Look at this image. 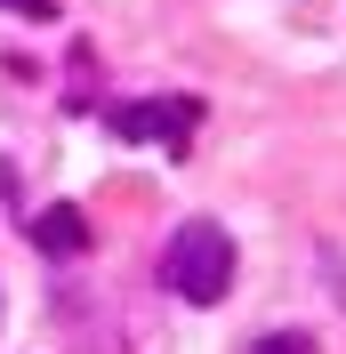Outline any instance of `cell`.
Segmentation results:
<instances>
[{
    "mask_svg": "<svg viewBox=\"0 0 346 354\" xmlns=\"http://www.w3.org/2000/svg\"><path fill=\"white\" fill-rule=\"evenodd\" d=\"M322 282H330V298L346 306V258H338V250H322Z\"/></svg>",
    "mask_w": 346,
    "mask_h": 354,
    "instance_id": "5",
    "label": "cell"
},
{
    "mask_svg": "<svg viewBox=\"0 0 346 354\" xmlns=\"http://www.w3.org/2000/svg\"><path fill=\"white\" fill-rule=\"evenodd\" d=\"M194 121H201V97H137V105H105V129L129 137V145H170V153H185L194 145Z\"/></svg>",
    "mask_w": 346,
    "mask_h": 354,
    "instance_id": "2",
    "label": "cell"
},
{
    "mask_svg": "<svg viewBox=\"0 0 346 354\" xmlns=\"http://www.w3.org/2000/svg\"><path fill=\"white\" fill-rule=\"evenodd\" d=\"M0 8H17V17H57V0H0Z\"/></svg>",
    "mask_w": 346,
    "mask_h": 354,
    "instance_id": "6",
    "label": "cell"
},
{
    "mask_svg": "<svg viewBox=\"0 0 346 354\" xmlns=\"http://www.w3.org/2000/svg\"><path fill=\"white\" fill-rule=\"evenodd\" d=\"M33 242H41L48 258H89V218L73 209V201H57V209L33 218Z\"/></svg>",
    "mask_w": 346,
    "mask_h": 354,
    "instance_id": "3",
    "label": "cell"
},
{
    "mask_svg": "<svg viewBox=\"0 0 346 354\" xmlns=\"http://www.w3.org/2000/svg\"><path fill=\"white\" fill-rule=\"evenodd\" d=\"M250 354H314V338H306V330H274V338H258Z\"/></svg>",
    "mask_w": 346,
    "mask_h": 354,
    "instance_id": "4",
    "label": "cell"
},
{
    "mask_svg": "<svg viewBox=\"0 0 346 354\" xmlns=\"http://www.w3.org/2000/svg\"><path fill=\"white\" fill-rule=\"evenodd\" d=\"M161 282L185 298V306H217L234 290V234L217 218H185L170 234V258H161Z\"/></svg>",
    "mask_w": 346,
    "mask_h": 354,
    "instance_id": "1",
    "label": "cell"
}]
</instances>
